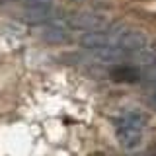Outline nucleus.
<instances>
[{"label":"nucleus","mask_w":156,"mask_h":156,"mask_svg":"<svg viewBox=\"0 0 156 156\" xmlns=\"http://www.w3.org/2000/svg\"><path fill=\"white\" fill-rule=\"evenodd\" d=\"M111 78L117 82H136L140 78V70L136 66H129V65H121L111 70Z\"/></svg>","instance_id":"f03ea898"},{"label":"nucleus","mask_w":156,"mask_h":156,"mask_svg":"<svg viewBox=\"0 0 156 156\" xmlns=\"http://www.w3.org/2000/svg\"><path fill=\"white\" fill-rule=\"evenodd\" d=\"M115 123V133L117 140L121 143L123 148H135L139 146L143 139V129H144V117L136 111H127L113 119Z\"/></svg>","instance_id":"f257e3e1"},{"label":"nucleus","mask_w":156,"mask_h":156,"mask_svg":"<svg viewBox=\"0 0 156 156\" xmlns=\"http://www.w3.org/2000/svg\"><path fill=\"white\" fill-rule=\"evenodd\" d=\"M154 156H156V152H154Z\"/></svg>","instance_id":"39448f33"},{"label":"nucleus","mask_w":156,"mask_h":156,"mask_svg":"<svg viewBox=\"0 0 156 156\" xmlns=\"http://www.w3.org/2000/svg\"><path fill=\"white\" fill-rule=\"evenodd\" d=\"M139 156H140V154H139Z\"/></svg>","instance_id":"423d86ee"},{"label":"nucleus","mask_w":156,"mask_h":156,"mask_svg":"<svg viewBox=\"0 0 156 156\" xmlns=\"http://www.w3.org/2000/svg\"><path fill=\"white\" fill-rule=\"evenodd\" d=\"M0 2H8V0H0Z\"/></svg>","instance_id":"20e7f679"},{"label":"nucleus","mask_w":156,"mask_h":156,"mask_svg":"<svg viewBox=\"0 0 156 156\" xmlns=\"http://www.w3.org/2000/svg\"><path fill=\"white\" fill-rule=\"evenodd\" d=\"M150 104H152L156 107V86H154V92H152V96H150Z\"/></svg>","instance_id":"7ed1b4c3"}]
</instances>
